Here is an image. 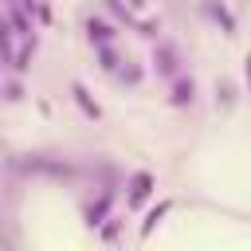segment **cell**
<instances>
[{"mask_svg": "<svg viewBox=\"0 0 251 251\" xmlns=\"http://www.w3.org/2000/svg\"><path fill=\"white\" fill-rule=\"evenodd\" d=\"M71 94H75V102H78V106H82V110H86V114H90V118H98V106H94V102H90V94H86V90H82V86H71Z\"/></svg>", "mask_w": 251, "mask_h": 251, "instance_id": "cell-5", "label": "cell"}, {"mask_svg": "<svg viewBox=\"0 0 251 251\" xmlns=\"http://www.w3.org/2000/svg\"><path fill=\"white\" fill-rule=\"evenodd\" d=\"M98 63H102L106 71H118V63H122V59L110 51V43H102V47H98Z\"/></svg>", "mask_w": 251, "mask_h": 251, "instance_id": "cell-6", "label": "cell"}, {"mask_svg": "<svg viewBox=\"0 0 251 251\" xmlns=\"http://www.w3.org/2000/svg\"><path fill=\"white\" fill-rule=\"evenodd\" d=\"M86 39H90L94 47H102V43H114V27H110L106 20H86Z\"/></svg>", "mask_w": 251, "mask_h": 251, "instance_id": "cell-2", "label": "cell"}, {"mask_svg": "<svg viewBox=\"0 0 251 251\" xmlns=\"http://www.w3.org/2000/svg\"><path fill=\"white\" fill-rule=\"evenodd\" d=\"M243 75H247V86H251V55L243 59Z\"/></svg>", "mask_w": 251, "mask_h": 251, "instance_id": "cell-10", "label": "cell"}, {"mask_svg": "<svg viewBox=\"0 0 251 251\" xmlns=\"http://www.w3.org/2000/svg\"><path fill=\"white\" fill-rule=\"evenodd\" d=\"M122 82H129V86H137V82H141V71H133V67H126V71H122Z\"/></svg>", "mask_w": 251, "mask_h": 251, "instance_id": "cell-7", "label": "cell"}, {"mask_svg": "<svg viewBox=\"0 0 251 251\" xmlns=\"http://www.w3.org/2000/svg\"><path fill=\"white\" fill-rule=\"evenodd\" d=\"M4 94H8V102H20V82H16V78H8V86H4Z\"/></svg>", "mask_w": 251, "mask_h": 251, "instance_id": "cell-8", "label": "cell"}, {"mask_svg": "<svg viewBox=\"0 0 251 251\" xmlns=\"http://www.w3.org/2000/svg\"><path fill=\"white\" fill-rule=\"evenodd\" d=\"M192 94H196V86H192V78H188V82H176V86H173V102H176V106H184V102H192Z\"/></svg>", "mask_w": 251, "mask_h": 251, "instance_id": "cell-4", "label": "cell"}, {"mask_svg": "<svg viewBox=\"0 0 251 251\" xmlns=\"http://www.w3.org/2000/svg\"><path fill=\"white\" fill-rule=\"evenodd\" d=\"M153 63H157V71H161V75H176V71H180V55H176V47H173V43H161V47H157V55H153Z\"/></svg>", "mask_w": 251, "mask_h": 251, "instance_id": "cell-1", "label": "cell"}, {"mask_svg": "<svg viewBox=\"0 0 251 251\" xmlns=\"http://www.w3.org/2000/svg\"><path fill=\"white\" fill-rule=\"evenodd\" d=\"M216 94H220V102H224V106H231V86H220Z\"/></svg>", "mask_w": 251, "mask_h": 251, "instance_id": "cell-9", "label": "cell"}, {"mask_svg": "<svg viewBox=\"0 0 251 251\" xmlns=\"http://www.w3.org/2000/svg\"><path fill=\"white\" fill-rule=\"evenodd\" d=\"M149 188H153V176H149V173H133V180H129V204L137 208V204L149 196Z\"/></svg>", "mask_w": 251, "mask_h": 251, "instance_id": "cell-3", "label": "cell"}]
</instances>
